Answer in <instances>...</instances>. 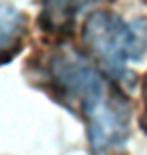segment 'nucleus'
I'll return each mask as SVG.
<instances>
[{"instance_id":"6","label":"nucleus","mask_w":147,"mask_h":155,"mask_svg":"<svg viewBox=\"0 0 147 155\" xmlns=\"http://www.w3.org/2000/svg\"><path fill=\"white\" fill-rule=\"evenodd\" d=\"M143 100H145V110H143V114H147V74H145V78H143Z\"/></svg>"},{"instance_id":"2","label":"nucleus","mask_w":147,"mask_h":155,"mask_svg":"<svg viewBox=\"0 0 147 155\" xmlns=\"http://www.w3.org/2000/svg\"><path fill=\"white\" fill-rule=\"evenodd\" d=\"M42 70L46 86H50V94L70 110L82 107L109 84L106 76L72 46L52 50Z\"/></svg>"},{"instance_id":"5","label":"nucleus","mask_w":147,"mask_h":155,"mask_svg":"<svg viewBox=\"0 0 147 155\" xmlns=\"http://www.w3.org/2000/svg\"><path fill=\"white\" fill-rule=\"evenodd\" d=\"M28 36L26 14L10 4H0V66L12 62L22 52Z\"/></svg>"},{"instance_id":"4","label":"nucleus","mask_w":147,"mask_h":155,"mask_svg":"<svg viewBox=\"0 0 147 155\" xmlns=\"http://www.w3.org/2000/svg\"><path fill=\"white\" fill-rule=\"evenodd\" d=\"M106 2L111 0H40L38 26L46 36L66 40L76 30L82 14Z\"/></svg>"},{"instance_id":"3","label":"nucleus","mask_w":147,"mask_h":155,"mask_svg":"<svg viewBox=\"0 0 147 155\" xmlns=\"http://www.w3.org/2000/svg\"><path fill=\"white\" fill-rule=\"evenodd\" d=\"M92 155H121L129 139L131 105L119 87L107 86L80 107Z\"/></svg>"},{"instance_id":"1","label":"nucleus","mask_w":147,"mask_h":155,"mask_svg":"<svg viewBox=\"0 0 147 155\" xmlns=\"http://www.w3.org/2000/svg\"><path fill=\"white\" fill-rule=\"evenodd\" d=\"M82 44L103 76L123 82L129 76L127 64L141 62L147 54V24L145 20L125 22L111 10H96L83 20Z\"/></svg>"}]
</instances>
